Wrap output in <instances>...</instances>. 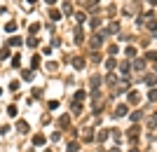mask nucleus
<instances>
[{
    "mask_svg": "<svg viewBox=\"0 0 157 152\" xmlns=\"http://www.w3.org/2000/svg\"><path fill=\"white\" fill-rule=\"evenodd\" d=\"M26 45H28V47H33V49H35V47H38V45H40V40H38V37H35V35H31V37H28V40H26Z\"/></svg>",
    "mask_w": 157,
    "mask_h": 152,
    "instance_id": "f3484780",
    "label": "nucleus"
},
{
    "mask_svg": "<svg viewBox=\"0 0 157 152\" xmlns=\"http://www.w3.org/2000/svg\"><path fill=\"white\" fill-rule=\"evenodd\" d=\"M0 59H9V47H2L0 49Z\"/></svg>",
    "mask_w": 157,
    "mask_h": 152,
    "instance_id": "c756f323",
    "label": "nucleus"
},
{
    "mask_svg": "<svg viewBox=\"0 0 157 152\" xmlns=\"http://www.w3.org/2000/svg\"><path fill=\"white\" fill-rule=\"evenodd\" d=\"M129 152H138V150H136V148H131V150H129Z\"/></svg>",
    "mask_w": 157,
    "mask_h": 152,
    "instance_id": "de8ad7c7",
    "label": "nucleus"
},
{
    "mask_svg": "<svg viewBox=\"0 0 157 152\" xmlns=\"http://www.w3.org/2000/svg\"><path fill=\"white\" fill-rule=\"evenodd\" d=\"M9 89H12V91H19V82H17V80H14V82H12V84H9Z\"/></svg>",
    "mask_w": 157,
    "mask_h": 152,
    "instance_id": "79ce46f5",
    "label": "nucleus"
},
{
    "mask_svg": "<svg viewBox=\"0 0 157 152\" xmlns=\"http://www.w3.org/2000/svg\"><path fill=\"white\" fill-rule=\"evenodd\" d=\"M49 19H52V21H59V19H61V12L52 7V12H49Z\"/></svg>",
    "mask_w": 157,
    "mask_h": 152,
    "instance_id": "aec40b11",
    "label": "nucleus"
},
{
    "mask_svg": "<svg viewBox=\"0 0 157 152\" xmlns=\"http://www.w3.org/2000/svg\"><path fill=\"white\" fill-rule=\"evenodd\" d=\"M103 35H108V33L103 30V33H96L94 37H92V47H94V49H98V47L103 45Z\"/></svg>",
    "mask_w": 157,
    "mask_h": 152,
    "instance_id": "f257e3e1",
    "label": "nucleus"
},
{
    "mask_svg": "<svg viewBox=\"0 0 157 152\" xmlns=\"http://www.w3.org/2000/svg\"><path fill=\"white\" fill-rule=\"evenodd\" d=\"M75 42H85V33H82V26L75 28Z\"/></svg>",
    "mask_w": 157,
    "mask_h": 152,
    "instance_id": "ddd939ff",
    "label": "nucleus"
},
{
    "mask_svg": "<svg viewBox=\"0 0 157 152\" xmlns=\"http://www.w3.org/2000/svg\"><path fill=\"white\" fill-rule=\"evenodd\" d=\"M59 126H61V129H68V126H70V115H61V117H59Z\"/></svg>",
    "mask_w": 157,
    "mask_h": 152,
    "instance_id": "1a4fd4ad",
    "label": "nucleus"
},
{
    "mask_svg": "<svg viewBox=\"0 0 157 152\" xmlns=\"http://www.w3.org/2000/svg\"><path fill=\"white\" fill-rule=\"evenodd\" d=\"M59 108V101H49V110H56Z\"/></svg>",
    "mask_w": 157,
    "mask_h": 152,
    "instance_id": "ea45409f",
    "label": "nucleus"
},
{
    "mask_svg": "<svg viewBox=\"0 0 157 152\" xmlns=\"http://www.w3.org/2000/svg\"><path fill=\"white\" fill-rule=\"evenodd\" d=\"M117 30H120V24H117V21H113V24H110V26L106 28V33L110 35V33H117Z\"/></svg>",
    "mask_w": 157,
    "mask_h": 152,
    "instance_id": "a211bd4d",
    "label": "nucleus"
},
{
    "mask_svg": "<svg viewBox=\"0 0 157 152\" xmlns=\"http://www.w3.org/2000/svg\"><path fill=\"white\" fill-rule=\"evenodd\" d=\"M89 84H92V89H98V84H101L98 75H92V77H89Z\"/></svg>",
    "mask_w": 157,
    "mask_h": 152,
    "instance_id": "6ab92c4d",
    "label": "nucleus"
},
{
    "mask_svg": "<svg viewBox=\"0 0 157 152\" xmlns=\"http://www.w3.org/2000/svg\"><path fill=\"white\" fill-rule=\"evenodd\" d=\"M0 96H2V89H0Z\"/></svg>",
    "mask_w": 157,
    "mask_h": 152,
    "instance_id": "09e8293b",
    "label": "nucleus"
},
{
    "mask_svg": "<svg viewBox=\"0 0 157 152\" xmlns=\"http://www.w3.org/2000/svg\"><path fill=\"white\" fill-rule=\"evenodd\" d=\"M5 30H7V33H14V30H17V21H7V24H5Z\"/></svg>",
    "mask_w": 157,
    "mask_h": 152,
    "instance_id": "4be33fe9",
    "label": "nucleus"
},
{
    "mask_svg": "<svg viewBox=\"0 0 157 152\" xmlns=\"http://www.w3.org/2000/svg\"><path fill=\"white\" fill-rule=\"evenodd\" d=\"M108 136H110V131H108V129H103V131H98V136H96V140H98V143H103V140H106Z\"/></svg>",
    "mask_w": 157,
    "mask_h": 152,
    "instance_id": "4468645a",
    "label": "nucleus"
},
{
    "mask_svg": "<svg viewBox=\"0 0 157 152\" xmlns=\"http://www.w3.org/2000/svg\"><path fill=\"white\" fill-rule=\"evenodd\" d=\"M148 28L153 30V33H157V21H155V19H150V21H148Z\"/></svg>",
    "mask_w": 157,
    "mask_h": 152,
    "instance_id": "72a5a7b5",
    "label": "nucleus"
},
{
    "mask_svg": "<svg viewBox=\"0 0 157 152\" xmlns=\"http://www.w3.org/2000/svg\"><path fill=\"white\" fill-rule=\"evenodd\" d=\"M73 112L80 115V112H82V103H75V101H73V103H70V115H73Z\"/></svg>",
    "mask_w": 157,
    "mask_h": 152,
    "instance_id": "f8f14e48",
    "label": "nucleus"
},
{
    "mask_svg": "<svg viewBox=\"0 0 157 152\" xmlns=\"http://www.w3.org/2000/svg\"><path fill=\"white\" fill-rule=\"evenodd\" d=\"M77 148H80V143H70L68 145V152H77Z\"/></svg>",
    "mask_w": 157,
    "mask_h": 152,
    "instance_id": "e433bc0d",
    "label": "nucleus"
},
{
    "mask_svg": "<svg viewBox=\"0 0 157 152\" xmlns=\"http://www.w3.org/2000/svg\"><path fill=\"white\" fill-rule=\"evenodd\" d=\"M75 19H77V24H85V21H87V17H85V12H77V14H75Z\"/></svg>",
    "mask_w": 157,
    "mask_h": 152,
    "instance_id": "c85d7f7f",
    "label": "nucleus"
},
{
    "mask_svg": "<svg viewBox=\"0 0 157 152\" xmlns=\"http://www.w3.org/2000/svg\"><path fill=\"white\" fill-rule=\"evenodd\" d=\"M73 66H75V70H82V68H85L87 63H85V59H80V56H75V59H73Z\"/></svg>",
    "mask_w": 157,
    "mask_h": 152,
    "instance_id": "9b49d317",
    "label": "nucleus"
},
{
    "mask_svg": "<svg viewBox=\"0 0 157 152\" xmlns=\"http://www.w3.org/2000/svg\"><path fill=\"white\" fill-rule=\"evenodd\" d=\"M12 66H14V68H19V66H21V56H19V54H14V56H12Z\"/></svg>",
    "mask_w": 157,
    "mask_h": 152,
    "instance_id": "cd10ccee",
    "label": "nucleus"
},
{
    "mask_svg": "<svg viewBox=\"0 0 157 152\" xmlns=\"http://www.w3.org/2000/svg\"><path fill=\"white\" fill-rule=\"evenodd\" d=\"M7 115H9V117H17V115H19L17 105H9V108H7Z\"/></svg>",
    "mask_w": 157,
    "mask_h": 152,
    "instance_id": "393cba45",
    "label": "nucleus"
},
{
    "mask_svg": "<svg viewBox=\"0 0 157 152\" xmlns=\"http://www.w3.org/2000/svg\"><path fill=\"white\" fill-rule=\"evenodd\" d=\"M148 101L157 103V89H150V91H148Z\"/></svg>",
    "mask_w": 157,
    "mask_h": 152,
    "instance_id": "bb28decb",
    "label": "nucleus"
},
{
    "mask_svg": "<svg viewBox=\"0 0 157 152\" xmlns=\"http://www.w3.org/2000/svg\"><path fill=\"white\" fill-rule=\"evenodd\" d=\"M45 2H47V5H56L59 0H45Z\"/></svg>",
    "mask_w": 157,
    "mask_h": 152,
    "instance_id": "37998d69",
    "label": "nucleus"
},
{
    "mask_svg": "<svg viewBox=\"0 0 157 152\" xmlns=\"http://www.w3.org/2000/svg\"><path fill=\"white\" fill-rule=\"evenodd\" d=\"M115 66H117V61H115V59H108V61H106V68H108V73H113V68H115Z\"/></svg>",
    "mask_w": 157,
    "mask_h": 152,
    "instance_id": "5701e85b",
    "label": "nucleus"
},
{
    "mask_svg": "<svg viewBox=\"0 0 157 152\" xmlns=\"http://www.w3.org/2000/svg\"><path fill=\"white\" fill-rule=\"evenodd\" d=\"M45 143H47V138H45L42 133H35V136H33V145H35V148H42Z\"/></svg>",
    "mask_w": 157,
    "mask_h": 152,
    "instance_id": "20e7f679",
    "label": "nucleus"
},
{
    "mask_svg": "<svg viewBox=\"0 0 157 152\" xmlns=\"http://www.w3.org/2000/svg\"><path fill=\"white\" fill-rule=\"evenodd\" d=\"M129 117H131V122H134V124H138V122H141V117H143V112H138V110H134V112H131Z\"/></svg>",
    "mask_w": 157,
    "mask_h": 152,
    "instance_id": "dca6fc26",
    "label": "nucleus"
},
{
    "mask_svg": "<svg viewBox=\"0 0 157 152\" xmlns=\"http://www.w3.org/2000/svg\"><path fill=\"white\" fill-rule=\"evenodd\" d=\"M85 98H87V91H82V89H77V91H75V96H73V101H75V103H82Z\"/></svg>",
    "mask_w": 157,
    "mask_h": 152,
    "instance_id": "6e6552de",
    "label": "nucleus"
},
{
    "mask_svg": "<svg viewBox=\"0 0 157 152\" xmlns=\"http://www.w3.org/2000/svg\"><path fill=\"white\" fill-rule=\"evenodd\" d=\"M35 2H40V0H28V5H35Z\"/></svg>",
    "mask_w": 157,
    "mask_h": 152,
    "instance_id": "c03bdc74",
    "label": "nucleus"
},
{
    "mask_svg": "<svg viewBox=\"0 0 157 152\" xmlns=\"http://www.w3.org/2000/svg\"><path fill=\"white\" fill-rule=\"evenodd\" d=\"M98 61H101V56H98V52H94L92 54V63H98Z\"/></svg>",
    "mask_w": 157,
    "mask_h": 152,
    "instance_id": "a19ab883",
    "label": "nucleus"
},
{
    "mask_svg": "<svg viewBox=\"0 0 157 152\" xmlns=\"http://www.w3.org/2000/svg\"><path fill=\"white\" fill-rule=\"evenodd\" d=\"M127 112H129V105H127V103H120V105L115 108V117H124Z\"/></svg>",
    "mask_w": 157,
    "mask_h": 152,
    "instance_id": "f03ea898",
    "label": "nucleus"
},
{
    "mask_svg": "<svg viewBox=\"0 0 157 152\" xmlns=\"http://www.w3.org/2000/svg\"><path fill=\"white\" fill-rule=\"evenodd\" d=\"M145 84L155 89V84H157V77H155V75H145Z\"/></svg>",
    "mask_w": 157,
    "mask_h": 152,
    "instance_id": "2eb2a0df",
    "label": "nucleus"
},
{
    "mask_svg": "<svg viewBox=\"0 0 157 152\" xmlns=\"http://www.w3.org/2000/svg\"><path fill=\"white\" fill-rule=\"evenodd\" d=\"M134 68H136V70H143V68H145V59H136L134 61Z\"/></svg>",
    "mask_w": 157,
    "mask_h": 152,
    "instance_id": "412c9836",
    "label": "nucleus"
},
{
    "mask_svg": "<svg viewBox=\"0 0 157 152\" xmlns=\"http://www.w3.org/2000/svg\"><path fill=\"white\" fill-rule=\"evenodd\" d=\"M17 131H19V133H28V122L19 120V122H17Z\"/></svg>",
    "mask_w": 157,
    "mask_h": 152,
    "instance_id": "423d86ee",
    "label": "nucleus"
},
{
    "mask_svg": "<svg viewBox=\"0 0 157 152\" xmlns=\"http://www.w3.org/2000/svg\"><path fill=\"white\" fill-rule=\"evenodd\" d=\"M148 126H150V129H155V126H157V120H155V117H150V120H148Z\"/></svg>",
    "mask_w": 157,
    "mask_h": 152,
    "instance_id": "4c0bfd02",
    "label": "nucleus"
},
{
    "mask_svg": "<svg viewBox=\"0 0 157 152\" xmlns=\"http://www.w3.org/2000/svg\"><path fill=\"white\" fill-rule=\"evenodd\" d=\"M28 30H31V35H35V33L40 30V24H38V21H35V24H31V26H28Z\"/></svg>",
    "mask_w": 157,
    "mask_h": 152,
    "instance_id": "7c9ffc66",
    "label": "nucleus"
},
{
    "mask_svg": "<svg viewBox=\"0 0 157 152\" xmlns=\"http://www.w3.org/2000/svg\"><path fill=\"white\" fill-rule=\"evenodd\" d=\"M127 98H129V103H131V105H138V103H141V94H138V91H129V96H127Z\"/></svg>",
    "mask_w": 157,
    "mask_h": 152,
    "instance_id": "7ed1b4c3",
    "label": "nucleus"
},
{
    "mask_svg": "<svg viewBox=\"0 0 157 152\" xmlns=\"http://www.w3.org/2000/svg\"><path fill=\"white\" fill-rule=\"evenodd\" d=\"M101 0H87V9H92V7H96Z\"/></svg>",
    "mask_w": 157,
    "mask_h": 152,
    "instance_id": "c9c22d12",
    "label": "nucleus"
},
{
    "mask_svg": "<svg viewBox=\"0 0 157 152\" xmlns=\"http://www.w3.org/2000/svg\"><path fill=\"white\" fill-rule=\"evenodd\" d=\"M21 75H24V80H26V82H31V80H33V70H24Z\"/></svg>",
    "mask_w": 157,
    "mask_h": 152,
    "instance_id": "2f4dec72",
    "label": "nucleus"
},
{
    "mask_svg": "<svg viewBox=\"0 0 157 152\" xmlns=\"http://www.w3.org/2000/svg\"><path fill=\"white\" fill-rule=\"evenodd\" d=\"M124 54H127V56H136V47H127Z\"/></svg>",
    "mask_w": 157,
    "mask_h": 152,
    "instance_id": "f704fd0d",
    "label": "nucleus"
},
{
    "mask_svg": "<svg viewBox=\"0 0 157 152\" xmlns=\"http://www.w3.org/2000/svg\"><path fill=\"white\" fill-rule=\"evenodd\" d=\"M145 2H150V5H157V0H145Z\"/></svg>",
    "mask_w": 157,
    "mask_h": 152,
    "instance_id": "a18cd8bd",
    "label": "nucleus"
},
{
    "mask_svg": "<svg viewBox=\"0 0 157 152\" xmlns=\"http://www.w3.org/2000/svg\"><path fill=\"white\" fill-rule=\"evenodd\" d=\"M21 42H24V40H21V37H19V35H17V37H14V35H12V37H9V40H7V47H21Z\"/></svg>",
    "mask_w": 157,
    "mask_h": 152,
    "instance_id": "0eeeda50",
    "label": "nucleus"
},
{
    "mask_svg": "<svg viewBox=\"0 0 157 152\" xmlns=\"http://www.w3.org/2000/svg\"><path fill=\"white\" fill-rule=\"evenodd\" d=\"M138 131H141V126H138V124H134V126L129 129V138H131V143L136 140V136H138Z\"/></svg>",
    "mask_w": 157,
    "mask_h": 152,
    "instance_id": "9d476101",
    "label": "nucleus"
},
{
    "mask_svg": "<svg viewBox=\"0 0 157 152\" xmlns=\"http://www.w3.org/2000/svg\"><path fill=\"white\" fill-rule=\"evenodd\" d=\"M40 63H42V56H40V54H33V59H31V70H38V68H40Z\"/></svg>",
    "mask_w": 157,
    "mask_h": 152,
    "instance_id": "39448f33",
    "label": "nucleus"
},
{
    "mask_svg": "<svg viewBox=\"0 0 157 152\" xmlns=\"http://www.w3.org/2000/svg\"><path fill=\"white\" fill-rule=\"evenodd\" d=\"M106 82H108V84H115V82H117V75H115V73H108Z\"/></svg>",
    "mask_w": 157,
    "mask_h": 152,
    "instance_id": "b1692460",
    "label": "nucleus"
},
{
    "mask_svg": "<svg viewBox=\"0 0 157 152\" xmlns=\"http://www.w3.org/2000/svg\"><path fill=\"white\" fill-rule=\"evenodd\" d=\"M110 152H120V148H113V150H110Z\"/></svg>",
    "mask_w": 157,
    "mask_h": 152,
    "instance_id": "49530a36",
    "label": "nucleus"
},
{
    "mask_svg": "<svg viewBox=\"0 0 157 152\" xmlns=\"http://www.w3.org/2000/svg\"><path fill=\"white\" fill-rule=\"evenodd\" d=\"M129 68H131L129 61H122V63H120V70H122V73H129Z\"/></svg>",
    "mask_w": 157,
    "mask_h": 152,
    "instance_id": "473e14b6",
    "label": "nucleus"
},
{
    "mask_svg": "<svg viewBox=\"0 0 157 152\" xmlns=\"http://www.w3.org/2000/svg\"><path fill=\"white\" fill-rule=\"evenodd\" d=\"M63 14H73V7L70 5H63Z\"/></svg>",
    "mask_w": 157,
    "mask_h": 152,
    "instance_id": "58836bf2",
    "label": "nucleus"
},
{
    "mask_svg": "<svg viewBox=\"0 0 157 152\" xmlns=\"http://www.w3.org/2000/svg\"><path fill=\"white\" fill-rule=\"evenodd\" d=\"M145 59H148V61H155V63H157V52H155V49H150V52L145 54Z\"/></svg>",
    "mask_w": 157,
    "mask_h": 152,
    "instance_id": "a878e982",
    "label": "nucleus"
}]
</instances>
